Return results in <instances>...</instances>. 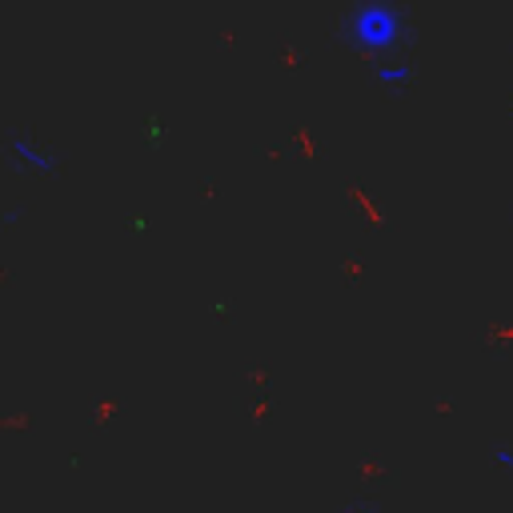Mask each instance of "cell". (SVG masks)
Segmentation results:
<instances>
[{
	"label": "cell",
	"mask_w": 513,
	"mask_h": 513,
	"mask_svg": "<svg viewBox=\"0 0 513 513\" xmlns=\"http://www.w3.org/2000/svg\"><path fill=\"white\" fill-rule=\"evenodd\" d=\"M8 160H12L16 176H53L56 168H61L56 152L40 149V144L24 133H8Z\"/></svg>",
	"instance_id": "7a4b0ae2"
},
{
	"label": "cell",
	"mask_w": 513,
	"mask_h": 513,
	"mask_svg": "<svg viewBox=\"0 0 513 513\" xmlns=\"http://www.w3.org/2000/svg\"><path fill=\"white\" fill-rule=\"evenodd\" d=\"M349 513H377L373 505H357V509H349Z\"/></svg>",
	"instance_id": "5b68a950"
},
{
	"label": "cell",
	"mask_w": 513,
	"mask_h": 513,
	"mask_svg": "<svg viewBox=\"0 0 513 513\" xmlns=\"http://www.w3.org/2000/svg\"><path fill=\"white\" fill-rule=\"evenodd\" d=\"M377 80H381L385 88H393V93H397V88H405L409 80H413V69H409V64H401V61H381V64H377Z\"/></svg>",
	"instance_id": "3957f363"
},
{
	"label": "cell",
	"mask_w": 513,
	"mask_h": 513,
	"mask_svg": "<svg viewBox=\"0 0 513 513\" xmlns=\"http://www.w3.org/2000/svg\"><path fill=\"white\" fill-rule=\"evenodd\" d=\"M409 37V20L393 0H357L341 16V40L357 53L369 56H393Z\"/></svg>",
	"instance_id": "6da1fadb"
},
{
	"label": "cell",
	"mask_w": 513,
	"mask_h": 513,
	"mask_svg": "<svg viewBox=\"0 0 513 513\" xmlns=\"http://www.w3.org/2000/svg\"><path fill=\"white\" fill-rule=\"evenodd\" d=\"M20 216H24V208H8V213L0 216V224H16V221H20Z\"/></svg>",
	"instance_id": "277c9868"
}]
</instances>
